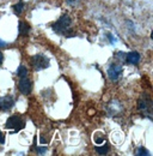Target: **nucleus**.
<instances>
[{"instance_id":"f257e3e1","label":"nucleus","mask_w":153,"mask_h":156,"mask_svg":"<svg viewBox=\"0 0 153 156\" xmlns=\"http://www.w3.org/2000/svg\"><path fill=\"white\" fill-rule=\"evenodd\" d=\"M5 126H6V129L12 130L11 131L12 133H17V132H19L20 130H23L25 127V121H24V119L20 117V115L13 114V115H11V117L7 119Z\"/></svg>"},{"instance_id":"f03ea898","label":"nucleus","mask_w":153,"mask_h":156,"mask_svg":"<svg viewBox=\"0 0 153 156\" xmlns=\"http://www.w3.org/2000/svg\"><path fill=\"white\" fill-rule=\"evenodd\" d=\"M71 24H72V20L70 18V16H67V15H63V16H61L59 20L53 24V30L57 33V34H61V35H67V30H68V28L71 27Z\"/></svg>"},{"instance_id":"7ed1b4c3","label":"nucleus","mask_w":153,"mask_h":156,"mask_svg":"<svg viewBox=\"0 0 153 156\" xmlns=\"http://www.w3.org/2000/svg\"><path fill=\"white\" fill-rule=\"evenodd\" d=\"M139 109L141 112H144V114H146L148 118H151L152 114V100L147 94H144L141 98H139Z\"/></svg>"},{"instance_id":"20e7f679","label":"nucleus","mask_w":153,"mask_h":156,"mask_svg":"<svg viewBox=\"0 0 153 156\" xmlns=\"http://www.w3.org/2000/svg\"><path fill=\"white\" fill-rule=\"evenodd\" d=\"M32 66L35 67V70H44L49 66V59L44 55H35L32 57Z\"/></svg>"},{"instance_id":"39448f33","label":"nucleus","mask_w":153,"mask_h":156,"mask_svg":"<svg viewBox=\"0 0 153 156\" xmlns=\"http://www.w3.org/2000/svg\"><path fill=\"white\" fill-rule=\"evenodd\" d=\"M18 89L19 91L24 95H29L31 93V82L30 79L28 78V76H23V77H19V82H18Z\"/></svg>"},{"instance_id":"423d86ee","label":"nucleus","mask_w":153,"mask_h":156,"mask_svg":"<svg viewBox=\"0 0 153 156\" xmlns=\"http://www.w3.org/2000/svg\"><path fill=\"white\" fill-rule=\"evenodd\" d=\"M13 105H15V98L11 95H7V96L0 98V109L1 111H8L10 108L13 107Z\"/></svg>"},{"instance_id":"0eeeda50","label":"nucleus","mask_w":153,"mask_h":156,"mask_svg":"<svg viewBox=\"0 0 153 156\" xmlns=\"http://www.w3.org/2000/svg\"><path fill=\"white\" fill-rule=\"evenodd\" d=\"M121 73H122V67L118 65H111L108 70V75L111 80H117L121 76Z\"/></svg>"},{"instance_id":"6e6552de","label":"nucleus","mask_w":153,"mask_h":156,"mask_svg":"<svg viewBox=\"0 0 153 156\" xmlns=\"http://www.w3.org/2000/svg\"><path fill=\"white\" fill-rule=\"evenodd\" d=\"M126 60H127V62H129L132 65H138L140 61V54L138 52H131L126 55Z\"/></svg>"},{"instance_id":"1a4fd4ad","label":"nucleus","mask_w":153,"mask_h":156,"mask_svg":"<svg viewBox=\"0 0 153 156\" xmlns=\"http://www.w3.org/2000/svg\"><path fill=\"white\" fill-rule=\"evenodd\" d=\"M29 31H30V27H29L26 23H24V22H19V24H18L19 35H22V36H26V35L29 34Z\"/></svg>"},{"instance_id":"9d476101","label":"nucleus","mask_w":153,"mask_h":156,"mask_svg":"<svg viewBox=\"0 0 153 156\" xmlns=\"http://www.w3.org/2000/svg\"><path fill=\"white\" fill-rule=\"evenodd\" d=\"M96 151L99 154V155H105L108 151H109V147L107 144H104L103 147H96Z\"/></svg>"},{"instance_id":"9b49d317","label":"nucleus","mask_w":153,"mask_h":156,"mask_svg":"<svg viewBox=\"0 0 153 156\" xmlns=\"http://www.w3.org/2000/svg\"><path fill=\"white\" fill-rule=\"evenodd\" d=\"M23 9H24V2H23L22 0H20L19 2H17L16 5H13V10H15L16 13H22Z\"/></svg>"},{"instance_id":"f8f14e48","label":"nucleus","mask_w":153,"mask_h":156,"mask_svg":"<svg viewBox=\"0 0 153 156\" xmlns=\"http://www.w3.org/2000/svg\"><path fill=\"white\" fill-rule=\"evenodd\" d=\"M17 73H18L19 77H23V76H28V70H26V67L25 66H19L18 67V71H17Z\"/></svg>"},{"instance_id":"ddd939ff","label":"nucleus","mask_w":153,"mask_h":156,"mask_svg":"<svg viewBox=\"0 0 153 156\" xmlns=\"http://www.w3.org/2000/svg\"><path fill=\"white\" fill-rule=\"evenodd\" d=\"M93 139H95L96 144H102V143L105 140L104 136H99V133H95V137H93Z\"/></svg>"},{"instance_id":"4468645a","label":"nucleus","mask_w":153,"mask_h":156,"mask_svg":"<svg viewBox=\"0 0 153 156\" xmlns=\"http://www.w3.org/2000/svg\"><path fill=\"white\" fill-rule=\"evenodd\" d=\"M136 155H146V156H148V155H150V153H148L146 149H144V148L141 147V148H139V149H138V154H136Z\"/></svg>"},{"instance_id":"2eb2a0df","label":"nucleus","mask_w":153,"mask_h":156,"mask_svg":"<svg viewBox=\"0 0 153 156\" xmlns=\"http://www.w3.org/2000/svg\"><path fill=\"white\" fill-rule=\"evenodd\" d=\"M4 142H5V136L2 132H0V144H2Z\"/></svg>"},{"instance_id":"dca6fc26","label":"nucleus","mask_w":153,"mask_h":156,"mask_svg":"<svg viewBox=\"0 0 153 156\" xmlns=\"http://www.w3.org/2000/svg\"><path fill=\"white\" fill-rule=\"evenodd\" d=\"M2 61H4V55H2V53L0 52V65L2 64Z\"/></svg>"},{"instance_id":"f3484780","label":"nucleus","mask_w":153,"mask_h":156,"mask_svg":"<svg viewBox=\"0 0 153 156\" xmlns=\"http://www.w3.org/2000/svg\"><path fill=\"white\" fill-rule=\"evenodd\" d=\"M5 44H6V43H5V42H4L2 40H0V47H4Z\"/></svg>"},{"instance_id":"a211bd4d","label":"nucleus","mask_w":153,"mask_h":156,"mask_svg":"<svg viewBox=\"0 0 153 156\" xmlns=\"http://www.w3.org/2000/svg\"><path fill=\"white\" fill-rule=\"evenodd\" d=\"M66 1H67L68 4H74V2H76V0H66Z\"/></svg>"}]
</instances>
